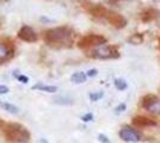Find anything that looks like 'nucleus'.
<instances>
[{
  "mask_svg": "<svg viewBox=\"0 0 160 143\" xmlns=\"http://www.w3.org/2000/svg\"><path fill=\"white\" fill-rule=\"evenodd\" d=\"M44 41L53 47H69L72 45V30L67 26L50 29L44 32Z\"/></svg>",
  "mask_w": 160,
  "mask_h": 143,
  "instance_id": "nucleus-1",
  "label": "nucleus"
},
{
  "mask_svg": "<svg viewBox=\"0 0 160 143\" xmlns=\"http://www.w3.org/2000/svg\"><path fill=\"white\" fill-rule=\"evenodd\" d=\"M129 42L132 44H141L143 42V35L142 34H134L133 36H130Z\"/></svg>",
  "mask_w": 160,
  "mask_h": 143,
  "instance_id": "nucleus-16",
  "label": "nucleus"
},
{
  "mask_svg": "<svg viewBox=\"0 0 160 143\" xmlns=\"http://www.w3.org/2000/svg\"><path fill=\"white\" fill-rule=\"evenodd\" d=\"M91 56L94 59H100V60H108V59H117L120 57L118 49L115 45H99L92 50Z\"/></svg>",
  "mask_w": 160,
  "mask_h": 143,
  "instance_id": "nucleus-3",
  "label": "nucleus"
},
{
  "mask_svg": "<svg viewBox=\"0 0 160 143\" xmlns=\"http://www.w3.org/2000/svg\"><path fill=\"white\" fill-rule=\"evenodd\" d=\"M127 109V106H126V104H121L118 105L116 109H115V113H121V112H124V110Z\"/></svg>",
  "mask_w": 160,
  "mask_h": 143,
  "instance_id": "nucleus-22",
  "label": "nucleus"
},
{
  "mask_svg": "<svg viewBox=\"0 0 160 143\" xmlns=\"http://www.w3.org/2000/svg\"><path fill=\"white\" fill-rule=\"evenodd\" d=\"M104 43H107V38L103 37L102 35H96V34H90L86 35L84 37H81L78 42V47L80 49H90L96 45H103Z\"/></svg>",
  "mask_w": 160,
  "mask_h": 143,
  "instance_id": "nucleus-4",
  "label": "nucleus"
},
{
  "mask_svg": "<svg viewBox=\"0 0 160 143\" xmlns=\"http://www.w3.org/2000/svg\"><path fill=\"white\" fill-rule=\"evenodd\" d=\"M107 21L116 29H123L128 24L127 19L122 16V14L117 13V12H108V14L105 16Z\"/></svg>",
  "mask_w": 160,
  "mask_h": 143,
  "instance_id": "nucleus-8",
  "label": "nucleus"
},
{
  "mask_svg": "<svg viewBox=\"0 0 160 143\" xmlns=\"http://www.w3.org/2000/svg\"><path fill=\"white\" fill-rule=\"evenodd\" d=\"M103 95H104V93L100 91V92H94V93H90V99L92 100V102H97V100H99L100 98H103Z\"/></svg>",
  "mask_w": 160,
  "mask_h": 143,
  "instance_id": "nucleus-18",
  "label": "nucleus"
},
{
  "mask_svg": "<svg viewBox=\"0 0 160 143\" xmlns=\"http://www.w3.org/2000/svg\"><path fill=\"white\" fill-rule=\"evenodd\" d=\"M115 86H116V88L118 89V91H124L128 87V83L123 79H116L115 80Z\"/></svg>",
  "mask_w": 160,
  "mask_h": 143,
  "instance_id": "nucleus-17",
  "label": "nucleus"
},
{
  "mask_svg": "<svg viewBox=\"0 0 160 143\" xmlns=\"http://www.w3.org/2000/svg\"><path fill=\"white\" fill-rule=\"evenodd\" d=\"M86 74L84 72H75L72 76H71V81L73 83H82L86 81Z\"/></svg>",
  "mask_w": 160,
  "mask_h": 143,
  "instance_id": "nucleus-13",
  "label": "nucleus"
},
{
  "mask_svg": "<svg viewBox=\"0 0 160 143\" xmlns=\"http://www.w3.org/2000/svg\"><path fill=\"white\" fill-rule=\"evenodd\" d=\"M85 4H87V6H85L87 11L92 14L93 17H98V18H103L108 14L107 8L102 5H98V4H91L88 0H85Z\"/></svg>",
  "mask_w": 160,
  "mask_h": 143,
  "instance_id": "nucleus-9",
  "label": "nucleus"
},
{
  "mask_svg": "<svg viewBox=\"0 0 160 143\" xmlns=\"http://www.w3.org/2000/svg\"><path fill=\"white\" fill-rule=\"evenodd\" d=\"M6 136L11 141H20L24 142L30 138V132L28 131L23 125L17 124V123H11L6 129Z\"/></svg>",
  "mask_w": 160,
  "mask_h": 143,
  "instance_id": "nucleus-2",
  "label": "nucleus"
},
{
  "mask_svg": "<svg viewBox=\"0 0 160 143\" xmlns=\"http://www.w3.org/2000/svg\"><path fill=\"white\" fill-rule=\"evenodd\" d=\"M17 79L19 80L20 82H23V83H27L28 81H29V79H28V76H25V75H18L17 76Z\"/></svg>",
  "mask_w": 160,
  "mask_h": 143,
  "instance_id": "nucleus-23",
  "label": "nucleus"
},
{
  "mask_svg": "<svg viewBox=\"0 0 160 143\" xmlns=\"http://www.w3.org/2000/svg\"><path fill=\"white\" fill-rule=\"evenodd\" d=\"M120 0H108V2H110V4H117Z\"/></svg>",
  "mask_w": 160,
  "mask_h": 143,
  "instance_id": "nucleus-26",
  "label": "nucleus"
},
{
  "mask_svg": "<svg viewBox=\"0 0 160 143\" xmlns=\"http://www.w3.org/2000/svg\"><path fill=\"white\" fill-rule=\"evenodd\" d=\"M81 121L82 122H91V121H93V115L92 113H86V115H84V116L81 117Z\"/></svg>",
  "mask_w": 160,
  "mask_h": 143,
  "instance_id": "nucleus-21",
  "label": "nucleus"
},
{
  "mask_svg": "<svg viewBox=\"0 0 160 143\" xmlns=\"http://www.w3.org/2000/svg\"><path fill=\"white\" fill-rule=\"evenodd\" d=\"M40 143H48V142L46 141V140H44V138H42V140L40 141Z\"/></svg>",
  "mask_w": 160,
  "mask_h": 143,
  "instance_id": "nucleus-27",
  "label": "nucleus"
},
{
  "mask_svg": "<svg viewBox=\"0 0 160 143\" xmlns=\"http://www.w3.org/2000/svg\"><path fill=\"white\" fill-rule=\"evenodd\" d=\"M98 141H99L100 143H111V141H110L104 134H99V135H98Z\"/></svg>",
  "mask_w": 160,
  "mask_h": 143,
  "instance_id": "nucleus-20",
  "label": "nucleus"
},
{
  "mask_svg": "<svg viewBox=\"0 0 160 143\" xmlns=\"http://www.w3.org/2000/svg\"><path fill=\"white\" fill-rule=\"evenodd\" d=\"M8 91H10L8 87L5 86V85H1V86H0V94H6Z\"/></svg>",
  "mask_w": 160,
  "mask_h": 143,
  "instance_id": "nucleus-24",
  "label": "nucleus"
},
{
  "mask_svg": "<svg viewBox=\"0 0 160 143\" xmlns=\"http://www.w3.org/2000/svg\"><path fill=\"white\" fill-rule=\"evenodd\" d=\"M133 124L136 128H146V126H154L157 123L153 119L145 116H135L133 118Z\"/></svg>",
  "mask_w": 160,
  "mask_h": 143,
  "instance_id": "nucleus-10",
  "label": "nucleus"
},
{
  "mask_svg": "<svg viewBox=\"0 0 160 143\" xmlns=\"http://www.w3.org/2000/svg\"><path fill=\"white\" fill-rule=\"evenodd\" d=\"M18 37H19L22 41L29 42V43H33L38 40V36L35 32L31 26H28V25H23L20 27V30L18 31Z\"/></svg>",
  "mask_w": 160,
  "mask_h": 143,
  "instance_id": "nucleus-7",
  "label": "nucleus"
},
{
  "mask_svg": "<svg viewBox=\"0 0 160 143\" xmlns=\"http://www.w3.org/2000/svg\"><path fill=\"white\" fill-rule=\"evenodd\" d=\"M97 73H98V70H97L96 68H92L87 72L86 76H94V75H97Z\"/></svg>",
  "mask_w": 160,
  "mask_h": 143,
  "instance_id": "nucleus-25",
  "label": "nucleus"
},
{
  "mask_svg": "<svg viewBox=\"0 0 160 143\" xmlns=\"http://www.w3.org/2000/svg\"><path fill=\"white\" fill-rule=\"evenodd\" d=\"M55 102L56 104H62V105H71V104H73V100L72 99H67V98H56Z\"/></svg>",
  "mask_w": 160,
  "mask_h": 143,
  "instance_id": "nucleus-19",
  "label": "nucleus"
},
{
  "mask_svg": "<svg viewBox=\"0 0 160 143\" xmlns=\"http://www.w3.org/2000/svg\"><path fill=\"white\" fill-rule=\"evenodd\" d=\"M0 107L2 110H5L6 112H10L12 115H18L19 113V107H17L13 104H10V102H0Z\"/></svg>",
  "mask_w": 160,
  "mask_h": 143,
  "instance_id": "nucleus-12",
  "label": "nucleus"
},
{
  "mask_svg": "<svg viewBox=\"0 0 160 143\" xmlns=\"http://www.w3.org/2000/svg\"><path fill=\"white\" fill-rule=\"evenodd\" d=\"M11 55H12V51L7 48L6 44L0 43V61L6 60V59H8V57L11 56Z\"/></svg>",
  "mask_w": 160,
  "mask_h": 143,
  "instance_id": "nucleus-14",
  "label": "nucleus"
},
{
  "mask_svg": "<svg viewBox=\"0 0 160 143\" xmlns=\"http://www.w3.org/2000/svg\"><path fill=\"white\" fill-rule=\"evenodd\" d=\"M32 89H38V91H43V92H48V93H54L58 91L56 86H46V85H42V83H37L32 86Z\"/></svg>",
  "mask_w": 160,
  "mask_h": 143,
  "instance_id": "nucleus-15",
  "label": "nucleus"
},
{
  "mask_svg": "<svg viewBox=\"0 0 160 143\" xmlns=\"http://www.w3.org/2000/svg\"><path fill=\"white\" fill-rule=\"evenodd\" d=\"M120 137L124 142H130V143L139 142L141 140L140 134L135 129L130 128V126H123L120 130Z\"/></svg>",
  "mask_w": 160,
  "mask_h": 143,
  "instance_id": "nucleus-6",
  "label": "nucleus"
},
{
  "mask_svg": "<svg viewBox=\"0 0 160 143\" xmlns=\"http://www.w3.org/2000/svg\"><path fill=\"white\" fill-rule=\"evenodd\" d=\"M158 16H159V14H158V11H157V10H154V8H148V10H145L143 12H141L140 18L143 23H148V21H154Z\"/></svg>",
  "mask_w": 160,
  "mask_h": 143,
  "instance_id": "nucleus-11",
  "label": "nucleus"
},
{
  "mask_svg": "<svg viewBox=\"0 0 160 143\" xmlns=\"http://www.w3.org/2000/svg\"><path fill=\"white\" fill-rule=\"evenodd\" d=\"M142 106L153 115H160V100L157 95L147 94L142 100Z\"/></svg>",
  "mask_w": 160,
  "mask_h": 143,
  "instance_id": "nucleus-5",
  "label": "nucleus"
}]
</instances>
